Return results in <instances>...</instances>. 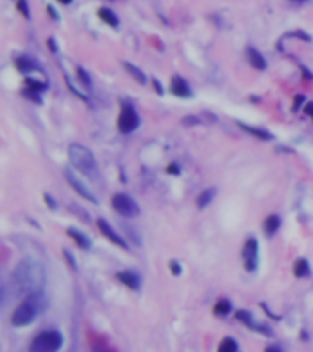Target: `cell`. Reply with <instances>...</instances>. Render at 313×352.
<instances>
[{
  "instance_id": "obj_5",
  "label": "cell",
  "mask_w": 313,
  "mask_h": 352,
  "mask_svg": "<svg viewBox=\"0 0 313 352\" xmlns=\"http://www.w3.org/2000/svg\"><path fill=\"white\" fill-rule=\"evenodd\" d=\"M112 206L117 211V215H121L125 218H132L140 215V206L136 204V200L128 196L126 193H117L112 198Z\"/></svg>"
},
{
  "instance_id": "obj_27",
  "label": "cell",
  "mask_w": 313,
  "mask_h": 352,
  "mask_svg": "<svg viewBox=\"0 0 313 352\" xmlns=\"http://www.w3.org/2000/svg\"><path fill=\"white\" fill-rule=\"evenodd\" d=\"M171 270H172V273H176V275H178V273L181 272L180 264H178V262H171Z\"/></svg>"
},
{
  "instance_id": "obj_29",
  "label": "cell",
  "mask_w": 313,
  "mask_h": 352,
  "mask_svg": "<svg viewBox=\"0 0 313 352\" xmlns=\"http://www.w3.org/2000/svg\"><path fill=\"white\" fill-rule=\"evenodd\" d=\"M300 103H302V97H300V96H297V103H295V107H293V110H295V112H297V110H298V109H300V107H298Z\"/></svg>"
},
{
  "instance_id": "obj_31",
  "label": "cell",
  "mask_w": 313,
  "mask_h": 352,
  "mask_svg": "<svg viewBox=\"0 0 313 352\" xmlns=\"http://www.w3.org/2000/svg\"><path fill=\"white\" fill-rule=\"evenodd\" d=\"M295 2H306V0H295Z\"/></svg>"
},
{
  "instance_id": "obj_6",
  "label": "cell",
  "mask_w": 313,
  "mask_h": 352,
  "mask_svg": "<svg viewBox=\"0 0 313 352\" xmlns=\"http://www.w3.org/2000/svg\"><path fill=\"white\" fill-rule=\"evenodd\" d=\"M140 127V116L138 112L132 109L130 105H125L121 112H119V117H117V128L121 134H130L136 128Z\"/></svg>"
},
{
  "instance_id": "obj_13",
  "label": "cell",
  "mask_w": 313,
  "mask_h": 352,
  "mask_svg": "<svg viewBox=\"0 0 313 352\" xmlns=\"http://www.w3.org/2000/svg\"><path fill=\"white\" fill-rule=\"evenodd\" d=\"M247 59H249V64L253 68H256V70H266V66H267V63H266V59L258 53V50H255V48H247Z\"/></svg>"
},
{
  "instance_id": "obj_11",
  "label": "cell",
  "mask_w": 313,
  "mask_h": 352,
  "mask_svg": "<svg viewBox=\"0 0 313 352\" xmlns=\"http://www.w3.org/2000/svg\"><path fill=\"white\" fill-rule=\"evenodd\" d=\"M171 88H172V94L174 96H178V97H190L192 92H190L189 84L185 83L180 76H174L172 77V83H171Z\"/></svg>"
},
{
  "instance_id": "obj_19",
  "label": "cell",
  "mask_w": 313,
  "mask_h": 352,
  "mask_svg": "<svg viewBox=\"0 0 313 352\" xmlns=\"http://www.w3.org/2000/svg\"><path fill=\"white\" fill-rule=\"evenodd\" d=\"M214 189H205V191H202L200 193V196H198V200H196V206L200 208V209H203L205 206H209L211 204V200L214 198Z\"/></svg>"
},
{
  "instance_id": "obj_12",
  "label": "cell",
  "mask_w": 313,
  "mask_h": 352,
  "mask_svg": "<svg viewBox=\"0 0 313 352\" xmlns=\"http://www.w3.org/2000/svg\"><path fill=\"white\" fill-rule=\"evenodd\" d=\"M117 279L123 283L125 286H128L132 290H138L141 286V279L138 273H134V272H119L117 273Z\"/></svg>"
},
{
  "instance_id": "obj_8",
  "label": "cell",
  "mask_w": 313,
  "mask_h": 352,
  "mask_svg": "<svg viewBox=\"0 0 313 352\" xmlns=\"http://www.w3.org/2000/svg\"><path fill=\"white\" fill-rule=\"evenodd\" d=\"M64 176H66V180H68V184H70V187H74L75 193L81 194L82 198H86V200L94 202V204L97 202V198L92 194L90 189H88V187H84V184H82L77 176H74V173H72V171H64Z\"/></svg>"
},
{
  "instance_id": "obj_4",
  "label": "cell",
  "mask_w": 313,
  "mask_h": 352,
  "mask_svg": "<svg viewBox=\"0 0 313 352\" xmlns=\"http://www.w3.org/2000/svg\"><path fill=\"white\" fill-rule=\"evenodd\" d=\"M63 347V336L57 330H44L35 336L30 352H57Z\"/></svg>"
},
{
  "instance_id": "obj_7",
  "label": "cell",
  "mask_w": 313,
  "mask_h": 352,
  "mask_svg": "<svg viewBox=\"0 0 313 352\" xmlns=\"http://www.w3.org/2000/svg\"><path fill=\"white\" fill-rule=\"evenodd\" d=\"M244 260H246V270L255 272L258 266V242L255 237L247 239L246 246H244Z\"/></svg>"
},
{
  "instance_id": "obj_30",
  "label": "cell",
  "mask_w": 313,
  "mask_h": 352,
  "mask_svg": "<svg viewBox=\"0 0 313 352\" xmlns=\"http://www.w3.org/2000/svg\"><path fill=\"white\" fill-rule=\"evenodd\" d=\"M266 352H282L279 349V347H267V349H266Z\"/></svg>"
},
{
  "instance_id": "obj_2",
  "label": "cell",
  "mask_w": 313,
  "mask_h": 352,
  "mask_svg": "<svg viewBox=\"0 0 313 352\" xmlns=\"http://www.w3.org/2000/svg\"><path fill=\"white\" fill-rule=\"evenodd\" d=\"M68 158H70L72 167L75 171H79L82 176H86L90 180H97L99 178V165L95 161V156L84 145L72 143L70 149H68Z\"/></svg>"
},
{
  "instance_id": "obj_15",
  "label": "cell",
  "mask_w": 313,
  "mask_h": 352,
  "mask_svg": "<svg viewBox=\"0 0 313 352\" xmlns=\"http://www.w3.org/2000/svg\"><path fill=\"white\" fill-rule=\"evenodd\" d=\"M238 127L242 130H246L249 134L256 136L258 140H273L271 132H267V130H262V128H256V127H249V125H244V123H238Z\"/></svg>"
},
{
  "instance_id": "obj_24",
  "label": "cell",
  "mask_w": 313,
  "mask_h": 352,
  "mask_svg": "<svg viewBox=\"0 0 313 352\" xmlns=\"http://www.w3.org/2000/svg\"><path fill=\"white\" fill-rule=\"evenodd\" d=\"M77 76H79V79L82 81V84H86V86H90V77H88V74L82 70V68H77Z\"/></svg>"
},
{
  "instance_id": "obj_23",
  "label": "cell",
  "mask_w": 313,
  "mask_h": 352,
  "mask_svg": "<svg viewBox=\"0 0 313 352\" xmlns=\"http://www.w3.org/2000/svg\"><path fill=\"white\" fill-rule=\"evenodd\" d=\"M231 312V303L227 299H220V301L214 304V314L216 316H227Z\"/></svg>"
},
{
  "instance_id": "obj_1",
  "label": "cell",
  "mask_w": 313,
  "mask_h": 352,
  "mask_svg": "<svg viewBox=\"0 0 313 352\" xmlns=\"http://www.w3.org/2000/svg\"><path fill=\"white\" fill-rule=\"evenodd\" d=\"M44 281H46V273H44L41 262L33 259H24L20 260L15 266V270L11 272L8 286L11 288L13 295L28 297L31 293L41 292Z\"/></svg>"
},
{
  "instance_id": "obj_32",
  "label": "cell",
  "mask_w": 313,
  "mask_h": 352,
  "mask_svg": "<svg viewBox=\"0 0 313 352\" xmlns=\"http://www.w3.org/2000/svg\"><path fill=\"white\" fill-rule=\"evenodd\" d=\"M63 2H66V4H68V2H70V0H63Z\"/></svg>"
},
{
  "instance_id": "obj_10",
  "label": "cell",
  "mask_w": 313,
  "mask_h": 352,
  "mask_svg": "<svg viewBox=\"0 0 313 352\" xmlns=\"http://www.w3.org/2000/svg\"><path fill=\"white\" fill-rule=\"evenodd\" d=\"M236 319H240V321H244L247 327L249 328H253V330H256V332H262V334H267V336H271V330L266 327V325H258L255 321V318L249 314V312H246V310H240V312H236Z\"/></svg>"
},
{
  "instance_id": "obj_16",
  "label": "cell",
  "mask_w": 313,
  "mask_h": 352,
  "mask_svg": "<svg viewBox=\"0 0 313 352\" xmlns=\"http://www.w3.org/2000/svg\"><path fill=\"white\" fill-rule=\"evenodd\" d=\"M16 68L20 70V72H24V74H28V72H33V70H39V66H37V63L33 61V59L30 57H18L16 59Z\"/></svg>"
},
{
  "instance_id": "obj_22",
  "label": "cell",
  "mask_w": 313,
  "mask_h": 352,
  "mask_svg": "<svg viewBox=\"0 0 313 352\" xmlns=\"http://www.w3.org/2000/svg\"><path fill=\"white\" fill-rule=\"evenodd\" d=\"M218 352H238V343L233 337H225L218 347Z\"/></svg>"
},
{
  "instance_id": "obj_18",
  "label": "cell",
  "mask_w": 313,
  "mask_h": 352,
  "mask_svg": "<svg viewBox=\"0 0 313 352\" xmlns=\"http://www.w3.org/2000/svg\"><path fill=\"white\" fill-rule=\"evenodd\" d=\"M123 64H125V68H126V72H128V74H130V76L134 77V79H136L138 83H140V84H145V83H147V77H145V74L141 72L140 68L134 66V64H130V63H126V61H125Z\"/></svg>"
},
{
  "instance_id": "obj_14",
  "label": "cell",
  "mask_w": 313,
  "mask_h": 352,
  "mask_svg": "<svg viewBox=\"0 0 313 352\" xmlns=\"http://www.w3.org/2000/svg\"><path fill=\"white\" fill-rule=\"evenodd\" d=\"M279 226H280V218L277 215H269V217L264 220V231H266L267 237H273L275 231L279 229Z\"/></svg>"
},
{
  "instance_id": "obj_9",
  "label": "cell",
  "mask_w": 313,
  "mask_h": 352,
  "mask_svg": "<svg viewBox=\"0 0 313 352\" xmlns=\"http://www.w3.org/2000/svg\"><path fill=\"white\" fill-rule=\"evenodd\" d=\"M97 226H99V229H101V233L107 237L110 242H114V244H117L119 248H126V242H125L123 239L119 237V235L115 233L114 231V227L108 224L107 220H103V218H99L97 220Z\"/></svg>"
},
{
  "instance_id": "obj_28",
  "label": "cell",
  "mask_w": 313,
  "mask_h": 352,
  "mask_svg": "<svg viewBox=\"0 0 313 352\" xmlns=\"http://www.w3.org/2000/svg\"><path fill=\"white\" fill-rule=\"evenodd\" d=\"M306 114L313 117V103H306Z\"/></svg>"
},
{
  "instance_id": "obj_25",
  "label": "cell",
  "mask_w": 313,
  "mask_h": 352,
  "mask_svg": "<svg viewBox=\"0 0 313 352\" xmlns=\"http://www.w3.org/2000/svg\"><path fill=\"white\" fill-rule=\"evenodd\" d=\"M92 352H115L114 349H110V347H107V345H94V349H92Z\"/></svg>"
},
{
  "instance_id": "obj_3",
  "label": "cell",
  "mask_w": 313,
  "mask_h": 352,
  "mask_svg": "<svg viewBox=\"0 0 313 352\" xmlns=\"http://www.w3.org/2000/svg\"><path fill=\"white\" fill-rule=\"evenodd\" d=\"M42 306H44L42 292L28 295V297H24V301L15 308L13 316H11V323H13L15 327H26V325H30V323H33V321L37 319V316L41 314Z\"/></svg>"
},
{
  "instance_id": "obj_21",
  "label": "cell",
  "mask_w": 313,
  "mask_h": 352,
  "mask_svg": "<svg viewBox=\"0 0 313 352\" xmlns=\"http://www.w3.org/2000/svg\"><path fill=\"white\" fill-rule=\"evenodd\" d=\"M293 273L295 277H306L310 273V264H308V260L304 259H298L295 262V266H293Z\"/></svg>"
},
{
  "instance_id": "obj_26",
  "label": "cell",
  "mask_w": 313,
  "mask_h": 352,
  "mask_svg": "<svg viewBox=\"0 0 313 352\" xmlns=\"http://www.w3.org/2000/svg\"><path fill=\"white\" fill-rule=\"evenodd\" d=\"M18 9L22 11V15H24V17H30V11H28V8H26L24 0H20V2H18Z\"/></svg>"
},
{
  "instance_id": "obj_17",
  "label": "cell",
  "mask_w": 313,
  "mask_h": 352,
  "mask_svg": "<svg viewBox=\"0 0 313 352\" xmlns=\"http://www.w3.org/2000/svg\"><path fill=\"white\" fill-rule=\"evenodd\" d=\"M68 235L74 239L75 242L79 244V248H82V250H88V248H90V240H88L81 231H77V229H74V227H70V229H68Z\"/></svg>"
},
{
  "instance_id": "obj_20",
  "label": "cell",
  "mask_w": 313,
  "mask_h": 352,
  "mask_svg": "<svg viewBox=\"0 0 313 352\" xmlns=\"http://www.w3.org/2000/svg\"><path fill=\"white\" fill-rule=\"evenodd\" d=\"M99 17L103 18L108 26H112V28H115V26L119 24V20H117V17L114 15V11H112V9H108V8L99 9Z\"/></svg>"
}]
</instances>
